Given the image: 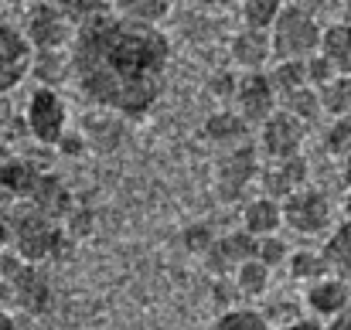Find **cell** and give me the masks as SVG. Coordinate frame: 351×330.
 Wrapping results in <instances>:
<instances>
[{
  "label": "cell",
  "mask_w": 351,
  "mask_h": 330,
  "mask_svg": "<svg viewBox=\"0 0 351 330\" xmlns=\"http://www.w3.org/2000/svg\"><path fill=\"white\" fill-rule=\"evenodd\" d=\"M239 3H242L245 27H269L276 14L287 7V0H239Z\"/></svg>",
  "instance_id": "83f0119b"
},
{
  "label": "cell",
  "mask_w": 351,
  "mask_h": 330,
  "mask_svg": "<svg viewBox=\"0 0 351 330\" xmlns=\"http://www.w3.org/2000/svg\"><path fill=\"white\" fill-rule=\"evenodd\" d=\"M202 133L215 143V147H235V143H242V140H252L249 136V126L239 119V112L235 110H222V112H212L208 119H205V126H202Z\"/></svg>",
  "instance_id": "e0dca14e"
},
{
  "label": "cell",
  "mask_w": 351,
  "mask_h": 330,
  "mask_svg": "<svg viewBox=\"0 0 351 330\" xmlns=\"http://www.w3.org/2000/svg\"><path fill=\"white\" fill-rule=\"evenodd\" d=\"M287 269H290V279H297V283H314V279H321V276L331 272L324 252H314V249H297V252H290Z\"/></svg>",
  "instance_id": "7402d4cb"
},
{
  "label": "cell",
  "mask_w": 351,
  "mask_h": 330,
  "mask_svg": "<svg viewBox=\"0 0 351 330\" xmlns=\"http://www.w3.org/2000/svg\"><path fill=\"white\" fill-rule=\"evenodd\" d=\"M10 153H14V150H10V147H7V143H3V136H0V167H3V160H7V157H10ZM7 205H10V198H7V191H3V188H0V215H3V212H7Z\"/></svg>",
  "instance_id": "8d00e7d4"
},
{
  "label": "cell",
  "mask_w": 351,
  "mask_h": 330,
  "mask_svg": "<svg viewBox=\"0 0 351 330\" xmlns=\"http://www.w3.org/2000/svg\"><path fill=\"white\" fill-rule=\"evenodd\" d=\"M345 215L351 218V184H348V201H345Z\"/></svg>",
  "instance_id": "ab89813d"
},
{
  "label": "cell",
  "mask_w": 351,
  "mask_h": 330,
  "mask_svg": "<svg viewBox=\"0 0 351 330\" xmlns=\"http://www.w3.org/2000/svg\"><path fill=\"white\" fill-rule=\"evenodd\" d=\"M321 55L335 65L338 75H351V24L335 21L321 34Z\"/></svg>",
  "instance_id": "2e32d148"
},
{
  "label": "cell",
  "mask_w": 351,
  "mask_h": 330,
  "mask_svg": "<svg viewBox=\"0 0 351 330\" xmlns=\"http://www.w3.org/2000/svg\"><path fill=\"white\" fill-rule=\"evenodd\" d=\"M259 150L256 140H242L235 147H226L215 160V191L222 201H235L256 177H259Z\"/></svg>",
  "instance_id": "52a82bcc"
},
{
  "label": "cell",
  "mask_w": 351,
  "mask_h": 330,
  "mask_svg": "<svg viewBox=\"0 0 351 330\" xmlns=\"http://www.w3.org/2000/svg\"><path fill=\"white\" fill-rule=\"evenodd\" d=\"M269 276H273V269L252 255V259H245L242 266H235V272L229 276V279H232L235 293H242V296L256 300V296H263V293L269 290Z\"/></svg>",
  "instance_id": "d6986e66"
},
{
  "label": "cell",
  "mask_w": 351,
  "mask_h": 330,
  "mask_svg": "<svg viewBox=\"0 0 351 330\" xmlns=\"http://www.w3.org/2000/svg\"><path fill=\"white\" fill-rule=\"evenodd\" d=\"M7 231H10V249L24 259L41 266L45 259L58 255L69 245V231L62 228V221L45 215L41 208H34L31 201H10L7 212L0 215Z\"/></svg>",
  "instance_id": "7a4b0ae2"
},
{
  "label": "cell",
  "mask_w": 351,
  "mask_h": 330,
  "mask_svg": "<svg viewBox=\"0 0 351 330\" xmlns=\"http://www.w3.org/2000/svg\"><path fill=\"white\" fill-rule=\"evenodd\" d=\"M232 62L245 72H263L273 62V41H269V27H242L229 45Z\"/></svg>",
  "instance_id": "5bb4252c"
},
{
  "label": "cell",
  "mask_w": 351,
  "mask_h": 330,
  "mask_svg": "<svg viewBox=\"0 0 351 330\" xmlns=\"http://www.w3.org/2000/svg\"><path fill=\"white\" fill-rule=\"evenodd\" d=\"M256 259L266 262L269 269L287 266V259H290V245L280 238V231H276V235H263V238H256Z\"/></svg>",
  "instance_id": "f1b7e54d"
},
{
  "label": "cell",
  "mask_w": 351,
  "mask_h": 330,
  "mask_svg": "<svg viewBox=\"0 0 351 330\" xmlns=\"http://www.w3.org/2000/svg\"><path fill=\"white\" fill-rule=\"evenodd\" d=\"M48 3H55L75 27L82 24V21H89V17H96V14H103V10H110V3L106 0H48Z\"/></svg>",
  "instance_id": "f546056e"
},
{
  "label": "cell",
  "mask_w": 351,
  "mask_h": 330,
  "mask_svg": "<svg viewBox=\"0 0 351 330\" xmlns=\"http://www.w3.org/2000/svg\"><path fill=\"white\" fill-rule=\"evenodd\" d=\"M317 99H321V112L328 116H348L351 112V75H335L331 82H324L317 89Z\"/></svg>",
  "instance_id": "603a6c76"
},
{
  "label": "cell",
  "mask_w": 351,
  "mask_h": 330,
  "mask_svg": "<svg viewBox=\"0 0 351 330\" xmlns=\"http://www.w3.org/2000/svg\"><path fill=\"white\" fill-rule=\"evenodd\" d=\"M321 21L307 3H287L276 21L269 24V41H273V62H307L321 51Z\"/></svg>",
  "instance_id": "3957f363"
},
{
  "label": "cell",
  "mask_w": 351,
  "mask_h": 330,
  "mask_svg": "<svg viewBox=\"0 0 351 330\" xmlns=\"http://www.w3.org/2000/svg\"><path fill=\"white\" fill-rule=\"evenodd\" d=\"M24 129L34 143L58 147V140L69 133V106L58 89H48V86L31 89L27 106H24Z\"/></svg>",
  "instance_id": "277c9868"
},
{
  "label": "cell",
  "mask_w": 351,
  "mask_h": 330,
  "mask_svg": "<svg viewBox=\"0 0 351 330\" xmlns=\"http://www.w3.org/2000/svg\"><path fill=\"white\" fill-rule=\"evenodd\" d=\"M324 330H351V307L348 310H341L338 317H331V320L324 324Z\"/></svg>",
  "instance_id": "d590c367"
},
{
  "label": "cell",
  "mask_w": 351,
  "mask_h": 330,
  "mask_svg": "<svg viewBox=\"0 0 351 330\" xmlns=\"http://www.w3.org/2000/svg\"><path fill=\"white\" fill-rule=\"evenodd\" d=\"M256 129H259L256 133V150H259L263 160H283V157L304 153V143H307V133H311L307 123H300L293 112L287 110H276Z\"/></svg>",
  "instance_id": "ba28073f"
},
{
  "label": "cell",
  "mask_w": 351,
  "mask_h": 330,
  "mask_svg": "<svg viewBox=\"0 0 351 330\" xmlns=\"http://www.w3.org/2000/svg\"><path fill=\"white\" fill-rule=\"evenodd\" d=\"M345 177H348V184H351V157L345 160Z\"/></svg>",
  "instance_id": "60d3db41"
},
{
  "label": "cell",
  "mask_w": 351,
  "mask_h": 330,
  "mask_svg": "<svg viewBox=\"0 0 351 330\" xmlns=\"http://www.w3.org/2000/svg\"><path fill=\"white\" fill-rule=\"evenodd\" d=\"M321 252H324L331 272L351 283V218H345V225H338V228L331 231V238L324 242Z\"/></svg>",
  "instance_id": "ffe728a7"
},
{
  "label": "cell",
  "mask_w": 351,
  "mask_h": 330,
  "mask_svg": "<svg viewBox=\"0 0 351 330\" xmlns=\"http://www.w3.org/2000/svg\"><path fill=\"white\" fill-rule=\"evenodd\" d=\"M304 303H307L311 317H317V320H331V317H338L341 310H348L351 307V283L348 279H341V276H335V272H328V276L307 283Z\"/></svg>",
  "instance_id": "7c38bea8"
},
{
  "label": "cell",
  "mask_w": 351,
  "mask_h": 330,
  "mask_svg": "<svg viewBox=\"0 0 351 330\" xmlns=\"http://www.w3.org/2000/svg\"><path fill=\"white\" fill-rule=\"evenodd\" d=\"M31 58L34 51L27 38L21 34V27H14L10 21H0V96H7L31 75Z\"/></svg>",
  "instance_id": "30bf717a"
},
{
  "label": "cell",
  "mask_w": 351,
  "mask_h": 330,
  "mask_svg": "<svg viewBox=\"0 0 351 330\" xmlns=\"http://www.w3.org/2000/svg\"><path fill=\"white\" fill-rule=\"evenodd\" d=\"M31 75L38 79V86L58 89L65 79H72L69 48H62V51H34V58H31Z\"/></svg>",
  "instance_id": "ac0fdd59"
},
{
  "label": "cell",
  "mask_w": 351,
  "mask_h": 330,
  "mask_svg": "<svg viewBox=\"0 0 351 330\" xmlns=\"http://www.w3.org/2000/svg\"><path fill=\"white\" fill-rule=\"evenodd\" d=\"M212 228L208 225H191V228H184V245L195 252V255H205L208 252V245H212Z\"/></svg>",
  "instance_id": "1f68e13d"
},
{
  "label": "cell",
  "mask_w": 351,
  "mask_h": 330,
  "mask_svg": "<svg viewBox=\"0 0 351 330\" xmlns=\"http://www.w3.org/2000/svg\"><path fill=\"white\" fill-rule=\"evenodd\" d=\"M280 110L293 112L300 123H317L321 119V99H317V89H311V86H304V89H297V92H290V96H283L280 99Z\"/></svg>",
  "instance_id": "d4e9b609"
},
{
  "label": "cell",
  "mask_w": 351,
  "mask_h": 330,
  "mask_svg": "<svg viewBox=\"0 0 351 330\" xmlns=\"http://www.w3.org/2000/svg\"><path fill=\"white\" fill-rule=\"evenodd\" d=\"M0 330H17V324H14V317L3 310V303H0Z\"/></svg>",
  "instance_id": "74e56055"
},
{
  "label": "cell",
  "mask_w": 351,
  "mask_h": 330,
  "mask_svg": "<svg viewBox=\"0 0 351 330\" xmlns=\"http://www.w3.org/2000/svg\"><path fill=\"white\" fill-rule=\"evenodd\" d=\"M280 212H283V228H290L293 235H304V238H314V235H324L331 225H335V205L324 191L304 184L300 191L287 194L280 201Z\"/></svg>",
  "instance_id": "5b68a950"
},
{
  "label": "cell",
  "mask_w": 351,
  "mask_h": 330,
  "mask_svg": "<svg viewBox=\"0 0 351 330\" xmlns=\"http://www.w3.org/2000/svg\"><path fill=\"white\" fill-rule=\"evenodd\" d=\"M324 153L335 157V160H348L351 157V116H338L324 129Z\"/></svg>",
  "instance_id": "484cf974"
},
{
  "label": "cell",
  "mask_w": 351,
  "mask_h": 330,
  "mask_svg": "<svg viewBox=\"0 0 351 330\" xmlns=\"http://www.w3.org/2000/svg\"><path fill=\"white\" fill-rule=\"evenodd\" d=\"M232 103H235L239 119H242L249 129L259 126L263 119H269L273 112L280 110V96H276V89H273L266 68H263V72H245L242 79H235Z\"/></svg>",
  "instance_id": "9c48e42d"
},
{
  "label": "cell",
  "mask_w": 351,
  "mask_h": 330,
  "mask_svg": "<svg viewBox=\"0 0 351 330\" xmlns=\"http://www.w3.org/2000/svg\"><path fill=\"white\" fill-rule=\"evenodd\" d=\"M21 34L27 38L31 51H62L75 38V24L48 0H34L24 10V27Z\"/></svg>",
  "instance_id": "8992f818"
},
{
  "label": "cell",
  "mask_w": 351,
  "mask_h": 330,
  "mask_svg": "<svg viewBox=\"0 0 351 330\" xmlns=\"http://www.w3.org/2000/svg\"><path fill=\"white\" fill-rule=\"evenodd\" d=\"M212 89H215V96H219V99H232V92H235V79L229 75V72H222V75H215Z\"/></svg>",
  "instance_id": "836d02e7"
},
{
  "label": "cell",
  "mask_w": 351,
  "mask_h": 330,
  "mask_svg": "<svg viewBox=\"0 0 351 330\" xmlns=\"http://www.w3.org/2000/svg\"><path fill=\"white\" fill-rule=\"evenodd\" d=\"M266 75H269V82H273L276 96L283 99V96H290V92H297V89H304V86H307V62H297V58L273 62V65L266 68Z\"/></svg>",
  "instance_id": "44dd1931"
},
{
  "label": "cell",
  "mask_w": 351,
  "mask_h": 330,
  "mask_svg": "<svg viewBox=\"0 0 351 330\" xmlns=\"http://www.w3.org/2000/svg\"><path fill=\"white\" fill-rule=\"evenodd\" d=\"M269 330H324V320H317V317H300V320H287V324L269 327Z\"/></svg>",
  "instance_id": "d6a6232c"
},
{
  "label": "cell",
  "mask_w": 351,
  "mask_h": 330,
  "mask_svg": "<svg viewBox=\"0 0 351 330\" xmlns=\"http://www.w3.org/2000/svg\"><path fill=\"white\" fill-rule=\"evenodd\" d=\"M283 228V212H280V201L276 198H252L245 208H242V231H249L252 238H263V235H276Z\"/></svg>",
  "instance_id": "9a60e30c"
},
{
  "label": "cell",
  "mask_w": 351,
  "mask_h": 330,
  "mask_svg": "<svg viewBox=\"0 0 351 330\" xmlns=\"http://www.w3.org/2000/svg\"><path fill=\"white\" fill-rule=\"evenodd\" d=\"M252 255H256V238L249 231H229L222 238H212V245L205 252V266L219 279H229L235 272V266H242Z\"/></svg>",
  "instance_id": "4fadbf2b"
},
{
  "label": "cell",
  "mask_w": 351,
  "mask_h": 330,
  "mask_svg": "<svg viewBox=\"0 0 351 330\" xmlns=\"http://www.w3.org/2000/svg\"><path fill=\"white\" fill-rule=\"evenodd\" d=\"M113 10L133 21H147V24H160L171 14V0H113Z\"/></svg>",
  "instance_id": "cb8c5ba5"
},
{
  "label": "cell",
  "mask_w": 351,
  "mask_h": 330,
  "mask_svg": "<svg viewBox=\"0 0 351 330\" xmlns=\"http://www.w3.org/2000/svg\"><path fill=\"white\" fill-rule=\"evenodd\" d=\"M7 123H10V106H7V99L0 96V129H3Z\"/></svg>",
  "instance_id": "f35d334b"
},
{
  "label": "cell",
  "mask_w": 351,
  "mask_h": 330,
  "mask_svg": "<svg viewBox=\"0 0 351 330\" xmlns=\"http://www.w3.org/2000/svg\"><path fill=\"white\" fill-rule=\"evenodd\" d=\"M311 177V167H307V157L297 153V157H283V160H263L259 164V188L266 198H276L283 201L287 194L300 191Z\"/></svg>",
  "instance_id": "8fae6325"
},
{
  "label": "cell",
  "mask_w": 351,
  "mask_h": 330,
  "mask_svg": "<svg viewBox=\"0 0 351 330\" xmlns=\"http://www.w3.org/2000/svg\"><path fill=\"white\" fill-rule=\"evenodd\" d=\"M69 58L75 89L96 110L140 119L164 92L171 41L157 24L123 17L110 7L75 27Z\"/></svg>",
  "instance_id": "6da1fadb"
},
{
  "label": "cell",
  "mask_w": 351,
  "mask_h": 330,
  "mask_svg": "<svg viewBox=\"0 0 351 330\" xmlns=\"http://www.w3.org/2000/svg\"><path fill=\"white\" fill-rule=\"evenodd\" d=\"M215 330H269V320H266V314H259V310L232 307V310H226V314L215 320Z\"/></svg>",
  "instance_id": "4316f807"
},
{
  "label": "cell",
  "mask_w": 351,
  "mask_h": 330,
  "mask_svg": "<svg viewBox=\"0 0 351 330\" xmlns=\"http://www.w3.org/2000/svg\"><path fill=\"white\" fill-rule=\"evenodd\" d=\"M58 150H62V153H82V150H86L82 133H65V136L58 140Z\"/></svg>",
  "instance_id": "e575fe53"
},
{
  "label": "cell",
  "mask_w": 351,
  "mask_h": 330,
  "mask_svg": "<svg viewBox=\"0 0 351 330\" xmlns=\"http://www.w3.org/2000/svg\"><path fill=\"white\" fill-rule=\"evenodd\" d=\"M335 75H338V72H335V65H331L321 51H317L314 58H307V86H311V89H321V86H324V82H331Z\"/></svg>",
  "instance_id": "4dcf8cb0"
}]
</instances>
